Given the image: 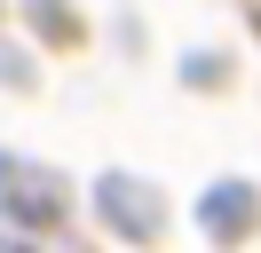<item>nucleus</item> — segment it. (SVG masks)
<instances>
[{"label": "nucleus", "instance_id": "f257e3e1", "mask_svg": "<svg viewBox=\"0 0 261 253\" xmlns=\"http://www.w3.org/2000/svg\"><path fill=\"white\" fill-rule=\"evenodd\" d=\"M0 214H24V221H48L56 214V182L48 174H24L0 158Z\"/></svg>", "mask_w": 261, "mask_h": 253}, {"label": "nucleus", "instance_id": "f03ea898", "mask_svg": "<svg viewBox=\"0 0 261 253\" xmlns=\"http://www.w3.org/2000/svg\"><path fill=\"white\" fill-rule=\"evenodd\" d=\"M0 253H16V245H0Z\"/></svg>", "mask_w": 261, "mask_h": 253}]
</instances>
